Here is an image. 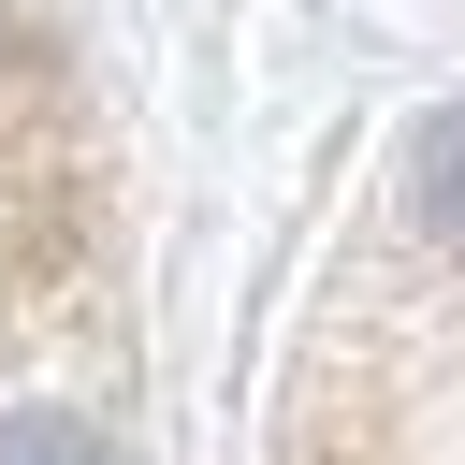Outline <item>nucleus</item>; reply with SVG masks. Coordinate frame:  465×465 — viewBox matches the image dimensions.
<instances>
[{
	"label": "nucleus",
	"instance_id": "1",
	"mask_svg": "<svg viewBox=\"0 0 465 465\" xmlns=\"http://www.w3.org/2000/svg\"><path fill=\"white\" fill-rule=\"evenodd\" d=\"M0 465H116V450H102V421H73V407H0Z\"/></svg>",
	"mask_w": 465,
	"mask_h": 465
}]
</instances>
